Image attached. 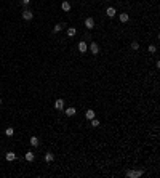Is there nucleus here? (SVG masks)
<instances>
[{
    "mask_svg": "<svg viewBox=\"0 0 160 178\" xmlns=\"http://www.w3.org/2000/svg\"><path fill=\"white\" fill-rule=\"evenodd\" d=\"M13 133H15V130L11 128V127H10V128H6V130H5V135H6V136H13Z\"/></svg>",
    "mask_w": 160,
    "mask_h": 178,
    "instance_id": "17",
    "label": "nucleus"
},
{
    "mask_svg": "<svg viewBox=\"0 0 160 178\" xmlns=\"http://www.w3.org/2000/svg\"><path fill=\"white\" fill-rule=\"evenodd\" d=\"M38 145V138L37 136H31V146H37Z\"/></svg>",
    "mask_w": 160,
    "mask_h": 178,
    "instance_id": "15",
    "label": "nucleus"
},
{
    "mask_svg": "<svg viewBox=\"0 0 160 178\" xmlns=\"http://www.w3.org/2000/svg\"><path fill=\"white\" fill-rule=\"evenodd\" d=\"M131 48H133V50H139V43L138 42H133V43H131Z\"/></svg>",
    "mask_w": 160,
    "mask_h": 178,
    "instance_id": "20",
    "label": "nucleus"
},
{
    "mask_svg": "<svg viewBox=\"0 0 160 178\" xmlns=\"http://www.w3.org/2000/svg\"><path fill=\"white\" fill-rule=\"evenodd\" d=\"M115 13H117V11H115V8H114V6H109V8L106 10V15H107L109 18H114V16H115Z\"/></svg>",
    "mask_w": 160,
    "mask_h": 178,
    "instance_id": "5",
    "label": "nucleus"
},
{
    "mask_svg": "<svg viewBox=\"0 0 160 178\" xmlns=\"http://www.w3.org/2000/svg\"><path fill=\"white\" fill-rule=\"evenodd\" d=\"M32 18H34V13L31 10H24L22 11V19H26V21H31Z\"/></svg>",
    "mask_w": 160,
    "mask_h": 178,
    "instance_id": "2",
    "label": "nucleus"
},
{
    "mask_svg": "<svg viewBox=\"0 0 160 178\" xmlns=\"http://www.w3.org/2000/svg\"><path fill=\"white\" fill-rule=\"evenodd\" d=\"M63 26H64V24H56V26L53 27V32H59V31L63 29Z\"/></svg>",
    "mask_w": 160,
    "mask_h": 178,
    "instance_id": "18",
    "label": "nucleus"
},
{
    "mask_svg": "<svg viewBox=\"0 0 160 178\" xmlns=\"http://www.w3.org/2000/svg\"><path fill=\"white\" fill-rule=\"evenodd\" d=\"M54 108H56V109H63V108H64V101L61 100V98L54 101Z\"/></svg>",
    "mask_w": 160,
    "mask_h": 178,
    "instance_id": "7",
    "label": "nucleus"
},
{
    "mask_svg": "<svg viewBox=\"0 0 160 178\" xmlns=\"http://www.w3.org/2000/svg\"><path fill=\"white\" fill-rule=\"evenodd\" d=\"M85 26H86V29H93V27H95V19H93V18H86Z\"/></svg>",
    "mask_w": 160,
    "mask_h": 178,
    "instance_id": "4",
    "label": "nucleus"
},
{
    "mask_svg": "<svg viewBox=\"0 0 160 178\" xmlns=\"http://www.w3.org/2000/svg\"><path fill=\"white\" fill-rule=\"evenodd\" d=\"M26 161H29V162H32L34 161V152H26Z\"/></svg>",
    "mask_w": 160,
    "mask_h": 178,
    "instance_id": "16",
    "label": "nucleus"
},
{
    "mask_svg": "<svg viewBox=\"0 0 160 178\" xmlns=\"http://www.w3.org/2000/svg\"><path fill=\"white\" fill-rule=\"evenodd\" d=\"M0 106H2V100H0Z\"/></svg>",
    "mask_w": 160,
    "mask_h": 178,
    "instance_id": "23",
    "label": "nucleus"
},
{
    "mask_svg": "<svg viewBox=\"0 0 160 178\" xmlns=\"http://www.w3.org/2000/svg\"><path fill=\"white\" fill-rule=\"evenodd\" d=\"M143 173H144V170H128L127 177L128 178H138V177H141Z\"/></svg>",
    "mask_w": 160,
    "mask_h": 178,
    "instance_id": "1",
    "label": "nucleus"
},
{
    "mask_svg": "<svg viewBox=\"0 0 160 178\" xmlns=\"http://www.w3.org/2000/svg\"><path fill=\"white\" fill-rule=\"evenodd\" d=\"M106 2H107V0H106Z\"/></svg>",
    "mask_w": 160,
    "mask_h": 178,
    "instance_id": "24",
    "label": "nucleus"
},
{
    "mask_svg": "<svg viewBox=\"0 0 160 178\" xmlns=\"http://www.w3.org/2000/svg\"><path fill=\"white\" fill-rule=\"evenodd\" d=\"M149 51H150V53H155V51H157V47H155V45H150V47H149Z\"/></svg>",
    "mask_w": 160,
    "mask_h": 178,
    "instance_id": "21",
    "label": "nucleus"
},
{
    "mask_svg": "<svg viewBox=\"0 0 160 178\" xmlns=\"http://www.w3.org/2000/svg\"><path fill=\"white\" fill-rule=\"evenodd\" d=\"M75 34H77L75 27H69V29H67V35H69V37H74Z\"/></svg>",
    "mask_w": 160,
    "mask_h": 178,
    "instance_id": "13",
    "label": "nucleus"
},
{
    "mask_svg": "<svg viewBox=\"0 0 160 178\" xmlns=\"http://www.w3.org/2000/svg\"><path fill=\"white\" fill-rule=\"evenodd\" d=\"M118 19H120V22H128L130 16H128V13H120V16H118Z\"/></svg>",
    "mask_w": 160,
    "mask_h": 178,
    "instance_id": "6",
    "label": "nucleus"
},
{
    "mask_svg": "<svg viewBox=\"0 0 160 178\" xmlns=\"http://www.w3.org/2000/svg\"><path fill=\"white\" fill-rule=\"evenodd\" d=\"M79 51L80 53H85L86 51V42H80L79 43Z\"/></svg>",
    "mask_w": 160,
    "mask_h": 178,
    "instance_id": "10",
    "label": "nucleus"
},
{
    "mask_svg": "<svg viewBox=\"0 0 160 178\" xmlns=\"http://www.w3.org/2000/svg\"><path fill=\"white\" fill-rule=\"evenodd\" d=\"M5 159H6L8 162H11V161H16V154H15V152H6Z\"/></svg>",
    "mask_w": 160,
    "mask_h": 178,
    "instance_id": "8",
    "label": "nucleus"
},
{
    "mask_svg": "<svg viewBox=\"0 0 160 178\" xmlns=\"http://www.w3.org/2000/svg\"><path fill=\"white\" fill-rule=\"evenodd\" d=\"M53 159H54V156L51 152H47V154H45V161L47 162H53Z\"/></svg>",
    "mask_w": 160,
    "mask_h": 178,
    "instance_id": "14",
    "label": "nucleus"
},
{
    "mask_svg": "<svg viewBox=\"0 0 160 178\" xmlns=\"http://www.w3.org/2000/svg\"><path fill=\"white\" fill-rule=\"evenodd\" d=\"M90 51H91L93 55H98V53H99V45H98L96 42H91V45H90Z\"/></svg>",
    "mask_w": 160,
    "mask_h": 178,
    "instance_id": "3",
    "label": "nucleus"
},
{
    "mask_svg": "<svg viewBox=\"0 0 160 178\" xmlns=\"http://www.w3.org/2000/svg\"><path fill=\"white\" fill-rule=\"evenodd\" d=\"M85 116H86L88 120H91V119H95V111H93V109H88V111L85 112Z\"/></svg>",
    "mask_w": 160,
    "mask_h": 178,
    "instance_id": "11",
    "label": "nucleus"
},
{
    "mask_svg": "<svg viewBox=\"0 0 160 178\" xmlns=\"http://www.w3.org/2000/svg\"><path fill=\"white\" fill-rule=\"evenodd\" d=\"M61 10H63V11H69L70 10V3H69V2H63V3H61Z\"/></svg>",
    "mask_w": 160,
    "mask_h": 178,
    "instance_id": "9",
    "label": "nucleus"
},
{
    "mask_svg": "<svg viewBox=\"0 0 160 178\" xmlns=\"http://www.w3.org/2000/svg\"><path fill=\"white\" fill-rule=\"evenodd\" d=\"M91 125H93V127H98V125H99V120H98V119H91Z\"/></svg>",
    "mask_w": 160,
    "mask_h": 178,
    "instance_id": "19",
    "label": "nucleus"
},
{
    "mask_svg": "<svg viewBox=\"0 0 160 178\" xmlns=\"http://www.w3.org/2000/svg\"><path fill=\"white\" fill-rule=\"evenodd\" d=\"M29 2L31 0H22V5H29Z\"/></svg>",
    "mask_w": 160,
    "mask_h": 178,
    "instance_id": "22",
    "label": "nucleus"
},
{
    "mask_svg": "<svg viewBox=\"0 0 160 178\" xmlns=\"http://www.w3.org/2000/svg\"><path fill=\"white\" fill-rule=\"evenodd\" d=\"M75 112H77L75 108H67L66 109V116H75Z\"/></svg>",
    "mask_w": 160,
    "mask_h": 178,
    "instance_id": "12",
    "label": "nucleus"
}]
</instances>
